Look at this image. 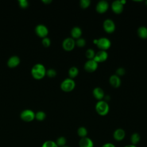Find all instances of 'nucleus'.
I'll list each match as a JSON object with an SVG mask.
<instances>
[{"label":"nucleus","instance_id":"nucleus-27","mask_svg":"<svg viewBox=\"0 0 147 147\" xmlns=\"http://www.w3.org/2000/svg\"><path fill=\"white\" fill-rule=\"evenodd\" d=\"M86 44V40L82 37L76 39V41H75V45L79 48L84 47L85 46Z\"/></svg>","mask_w":147,"mask_h":147},{"label":"nucleus","instance_id":"nucleus-14","mask_svg":"<svg viewBox=\"0 0 147 147\" xmlns=\"http://www.w3.org/2000/svg\"><path fill=\"white\" fill-rule=\"evenodd\" d=\"M79 147H94V141L91 138L88 137L81 138L79 141Z\"/></svg>","mask_w":147,"mask_h":147},{"label":"nucleus","instance_id":"nucleus-3","mask_svg":"<svg viewBox=\"0 0 147 147\" xmlns=\"http://www.w3.org/2000/svg\"><path fill=\"white\" fill-rule=\"evenodd\" d=\"M75 82L71 78H66L60 84V88L62 91L66 92L72 91L75 87Z\"/></svg>","mask_w":147,"mask_h":147},{"label":"nucleus","instance_id":"nucleus-31","mask_svg":"<svg viewBox=\"0 0 147 147\" xmlns=\"http://www.w3.org/2000/svg\"><path fill=\"white\" fill-rule=\"evenodd\" d=\"M20 6L22 9L26 8L29 5V2L26 0H19L18 1Z\"/></svg>","mask_w":147,"mask_h":147},{"label":"nucleus","instance_id":"nucleus-20","mask_svg":"<svg viewBox=\"0 0 147 147\" xmlns=\"http://www.w3.org/2000/svg\"><path fill=\"white\" fill-rule=\"evenodd\" d=\"M130 142L131 144L134 145H136L137 144H138L140 140H141V136L140 135L139 133H133L130 138Z\"/></svg>","mask_w":147,"mask_h":147},{"label":"nucleus","instance_id":"nucleus-38","mask_svg":"<svg viewBox=\"0 0 147 147\" xmlns=\"http://www.w3.org/2000/svg\"><path fill=\"white\" fill-rule=\"evenodd\" d=\"M145 4H146V5L147 6V1H145Z\"/></svg>","mask_w":147,"mask_h":147},{"label":"nucleus","instance_id":"nucleus-24","mask_svg":"<svg viewBox=\"0 0 147 147\" xmlns=\"http://www.w3.org/2000/svg\"><path fill=\"white\" fill-rule=\"evenodd\" d=\"M46 114L42 111H38L35 113V119L38 121H42L46 118Z\"/></svg>","mask_w":147,"mask_h":147},{"label":"nucleus","instance_id":"nucleus-29","mask_svg":"<svg viewBox=\"0 0 147 147\" xmlns=\"http://www.w3.org/2000/svg\"><path fill=\"white\" fill-rule=\"evenodd\" d=\"M57 74V72L55 69L53 68H49L46 71V75L49 77V78H54L56 76Z\"/></svg>","mask_w":147,"mask_h":147},{"label":"nucleus","instance_id":"nucleus-15","mask_svg":"<svg viewBox=\"0 0 147 147\" xmlns=\"http://www.w3.org/2000/svg\"><path fill=\"white\" fill-rule=\"evenodd\" d=\"M20 63V59L18 56L14 55L11 56L7 61V65L10 68H15Z\"/></svg>","mask_w":147,"mask_h":147},{"label":"nucleus","instance_id":"nucleus-28","mask_svg":"<svg viewBox=\"0 0 147 147\" xmlns=\"http://www.w3.org/2000/svg\"><path fill=\"white\" fill-rule=\"evenodd\" d=\"M91 4V1L90 0H81L79 2V5L81 8L85 9L89 7Z\"/></svg>","mask_w":147,"mask_h":147},{"label":"nucleus","instance_id":"nucleus-12","mask_svg":"<svg viewBox=\"0 0 147 147\" xmlns=\"http://www.w3.org/2000/svg\"><path fill=\"white\" fill-rule=\"evenodd\" d=\"M111 7L114 13L117 14H119L123 11V5L121 3V1L116 0L112 2Z\"/></svg>","mask_w":147,"mask_h":147},{"label":"nucleus","instance_id":"nucleus-16","mask_svg":"<svg viewBox=\"0 0 147 147\" xmlns=\"http://www.w3.org/2000/svg\"><path fill=\"white\" fill-rule=\"evenodd\" d=\"M92 95L95 99L99 100H101L105 98L104 91L99 87H96L93 89Z\"/></svg>","mask_w":147,"mask_h":147},{"label":"nucleus","instance_id":"nucleus-2","mask_svg":"<svg viewBox=\"0 0 147 147\" xmlns=\"http://www.w3.org/2000/svg\"><path fill=\"white\" fill-rule=\"evenodd\" d=\"M95 110L100 116H105L109 112V105L106 100H99L95 105Z\"/></svg>","mask_w":147,"mask_h":147},{"label":"nucleus","instance_id":"nucleus-7","mask_svg":"<svg viewBox=\"0 0 147 147\" xmlns=\"http://www.w3.org/2000/svg\"><path fill=\"white\" fill-rule=\"evenodd\" d=\"M103 28L104 30L107 33H112L115 30V25L114 22L110 19L107 18L105 20L103 23Z\"/></svg>","mask_w":147,"mask_h":147},{"label":"nucleus","instance_id":"nucleus-23","mask_svg":"<svg viewBox=\"0 0 147 147\" xmlns=\"http://www.w3.org/2000/svg\"><path fill=\"white\" fill-rule=\"evenodd\" d=\"M55 142L59 147H62L66 145L67 139L64 136H60L56 139Z\"/></svg>","mask_w":147,"mask_h":147},{"label":"nucleus","instance_id":"nucleus-6","mask_svg":"<svg viewBox=\"0 0 147 147\" xmlns=\"http://www.w3.org/2000/svg\"><path fill=\"white\" fill-rule=\"evenodd\" d=\"M75 41L72 37L65 38L62 42V47L65 51H71L75 47Z\"/></svg>","mask_w":147,"mask_h":147},{"label":"nucleus","instance_id":"nucleus-10","mask_svg":"<svg viewBox=\"0 0 147 147\" xmlns=\"http://www.w3.org/2000/svg\"><path fill=\"white\" fill-rule=\"evenodd\" d=\"M126 136L125 131L122 128H118L115 129L113 133V137L114 140L117 142H121L124 140Z\"/></svg>","mask_w":147,"mask_h":147},{"label":"nucleus","instance_id":"nucleus-33","mask_svg":"<svg viewBox=\"0 0 147 147\" xmlns=\"http://www.w3.org/2000/svg\"><path fill=\"white\" fill-rule=\"evenodd\" d=\"M101 147H116L115 145L111 142H106L103 144Z\"/></svg>","mask_w":147,"mask_h":147},{"label":"nucleus","instance_id":"nucleus-19","mask_svg":"<svg viewBox=\"0 0 147 147\" xmlns=\"http://www.w3.org/2000/svg\"><path fill=\"white\" fill-rule=\"evenodd\" d=\"M137 34L138 37L142 39L147 38V28L144 26H140L137 29Z\"/></svg>","mask_w":147,"mask_h":147},{"label":"nucleus","instance_id":"nucleus-8","mask_svg":"<svg viewBox=\"0 0 147 147\" xmlns=\"http://www.w3.org/2000/svg\"><path fill=\"white\" fill-rule=\"evenodd\" d=\"M36 34L41 38H44L47 36L49 33L48 28L43 24H38L35 28Z\"/></svg>","mask_w":147,"mask_h":147},{"label":"nucleus","instance_id":"nucleus-30","mask_svg":"<svg viewBox=\"0 0 147 147\" xmlns=\"http://www.w3.org/2000/svg\"><path fill=\"white\" fill-rule=\"evenodd\" d=\"M51 40L47 37L43 38L42 40V44L44 47H49L51 45Z\"/></svg>","mask_w":147,"mask_h":147},{"label":"nucleus","instance_id":"nucleus-25","mask_svg":"<svg viewBox=\"0 0 147 147\" xmlns=\"http://www.w3.org/2000/svg\"><path fill=\"white\" fill-rule=\"evenodd\" d=\"M85 55H86V57L88 60H91V59H94L95 55V52L93 49L88 48L86 51Z\"/></svg>","mask_w":147,"mask_h":147},{"label":"nucleus","instance_id":"nucleus-21","mask_svg":"<svg viewBox=\"0 0 147 147\" xmlns=\"http://www.w3.org/2000/svg\"><path fill=\"white\" fill-rule=\"evenodd\" d=\"M77 134L78 136L80 137V138L86 137L87 136V134H88L87 129H86V127L84 126H80L77 130Z\"/></svg>","mask_w":147,"mask_h":147},{"label":"nucleus","instance_id":"nucleus-37","mask_svg":"<svg viewBox=\"0 0 147 147\" xmlns=\"http://www.w3.org/2000/svg\"><path fill=\"white\" fill-rule=\"evenodd\" d=\"M62 147H69V146H67V145H65V146H62Z\"/></svg>","mask_w":147,"mask_h":147},{"label":"nucleus","instance_id":"nucleus-35","mask_svg":"<svg viewBox=\"0 0 147 147\" xmlns=\"http://www.w3.org/2000/svg\"><path fill=\"white\" fill-rule=\"evenodd\" d=\"M123 147H137V145H134L132 144H128V145L123 146Z\"/></svg>","mask_w":147,"mask_h":147},{"label":"nucleus","instance_id":"nucleus-26","mask_svg":"<svg viewBox=\"0 0 147 147\" xmlns=\"http://www.w3.org/2000/svg\"><path fill=\"white\" fill-rule=\"evenodd\" d=\"M41 147H59V146L57 145L55 141L52 140H47L42 143Z\"/></svg>","mask_w":147,"mask_h":147},{"label":"nucleus","instance_id":"nucleus-5","mask_svg":"<svg viewBox=\"0 0 147 147\" xmlns=\"http://www.w3.org/2000/svg\"><path fill=\"white\" fill-rule=\"evenodd\" d=\"M97 47L102 51H106L109 49L111 45L110 40L106 37H100L98 39L96 43Z\"/></svg>","mask_w":147,"mask_h":147},{"label":"nucleus","instance_id":"nucleus-22","mask_svg":"<svg viewBox=\"0 0 147 147\" xmlns=\"http://www.w3.org/2000/svg\"><path fill=\"white\" fill-rule=\"evenodd\" d=\"M79 74V69L76 67H72L68 70V75L69 78L73 79L78 76Z\"/></svg>","mask_w":147,"mask_h":147},{"label":"nucleus","instance_id":"nucleus-17","mask_svg":"<svg viewBox=\"0 0 147 147\" xmlns=\"http://www.w3.org/2000/svg\"><path fill=\"white\" fill-rule=\"evenodd\" d=\"M109 82L114 88H118L121 84V80L117 75H112L109 78Z\"/></svg>","mask_w":147,"mask_h":147},{"label":"nucleus","instance_id":"nucleus-36","mask_svg":"<svg viewBox=\"0 0 147 147\" xmlns=\"http://www.w3.org/2000/svg\"><path fill=\"white\" fill-rule=\"evenodd\" d=\"M121 3H122L123 5L126 3V1L125 0H122V1H121Z\"/></svg>","mask_w":147,"mask_h":147},{"label":"nucleus","instance_id":"nucleus-4","mask_svg":"<svg viewBox=\"0 0 147 147\" xmlns=\"http://www.w3.org/2000/svg\"><path fill=\"white\" fill-rule=\"evenodd\" d=\"M21 119L26 122H30L35 119V113L30 109H25L20 114Z\"/></svg>","mask_w":147,"mask_h":147},{"label":"nucleus","instance_id":"nucleus-13","mask_svg":"<svg viewBox=\"0 0 147 147\" xmlns=\"http://www.w3.org/2000/svg\"><path fill=\"white\" fill-rule=\"evenodd\" d=\"M108 58V53L106 51L100 50L95 53L94 60L98 63H102L105 61Z\"/></svg>","mask_w":147,"mask_h":147},{"label":"nucleus","instance_id":"nucleus-1","mask_svg":"<svg viewBox=\"0 0 147 147\" xmlns=\"http://www.w3.org/2000/svg\"><path fill=\"white\" fill-rule=\"evenodd\" d=\"M45 66L41 63L34 64L31 69V74L33 78L36 80L42 79L46 75Z\"/></svg>","mask_w":147,"mask_h":147},{"label":"nucleus","instance_id":"nucleus-34","mask_svg":"<svg viewBox=\"0 0 147 147\" xmlns=\"http://www.w3.org/2000/svg\"><path fill=\"white\" fill-rule=\"evenodd\" d=\"M42 2L43 3H44L45 4L47 5V4H49V3H51V2H52V1H51V0H42Z\"/></svg>","mask_w":147,"mask_h":147},{"label":"nucleus","instance_id":"nucleus-18","mask_svg":"<svg viewBox=\"0 0 147 147\" xmlns=\"http://www.w3.org/2000/svg\"><path fill=\"white\" fill-rule=\"evenodd\" d=\"M82 34V29L79 26H74L71 30V35L74 39H78L81 37Z\"/></svg>","mask_w":147,"mask_h":147},{"label":"nucleus","instance_id":"nucleus-11","mask_svg":"<svg viewBox=\"0 0 147 147\" xmlns=\"http://www.w3.org/2000/svg\"><path fill=\"white\" fill-rule=\"evenodd\" d=\"M109 7V3L105 0H102L97 3L96 5V10L98 13L103 14L107 11Z\"/></svg>","mask_w":147,"mask_h":147},{"label":"nucleus","instance_id":"nucleus-32","mask_svg":"<svg viewBox=\"0 0 147 147\" xmlns=\"http://www.w3.org/2000/svg\"><path fill=\"white\" fill-rule=\"evenodd\" d=\"M126 71L125 69V68H122V67H119L117 69L116 71H115V75H117V76H123L125 74Z\"/></svg>","mask_w":147,"mask_h":147},{"label":"nucleus","instance_id":"nucleus-9","mask_svg":"<svg viewBox=\"0 0 147 147\" xmlns=\"http://www.w3.org/2000/svg\"><path fill=\"white\" fill-rule=\"evenodd\" d=\"M98 67V63L94 59L88 60L84 65V69L88 72H93Z\"/></svg>","mask_w":147,"mask_h":147}]
</instances>
